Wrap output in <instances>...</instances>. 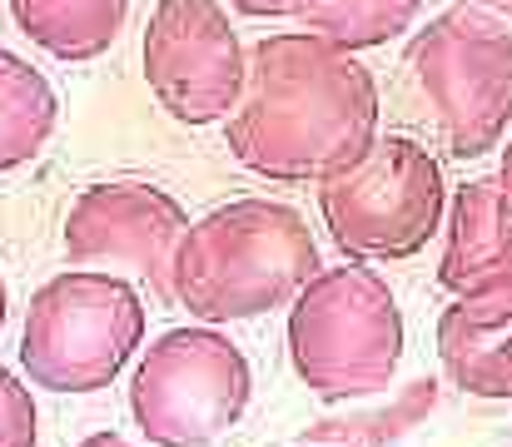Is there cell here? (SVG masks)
I'll list each match as a JSON object with an SVG mask.
<instances>
[{
	"instance_id": "cell-1",
	"label": "cell",
	"mask_w": 512,
	"mask_h": 447,
	"mask_svg": "<svg viewBox=\"0 0 512 447\" xmlns=\"http://www.w3.org/2000/svg\"><path fill=\"white\" fill-rule=\"evenodd\" d=\"M378 120V80L353 50L309 30H269L244 55L224 145L269 184H324L368 154Z\"/></svg>"
},
{
	"instance_id": "cell-2",
	"label": "cell",
	"mask_w": 512,
	"mask_h": 447,
	"mask_svg": "<svg viewBox=\"0 0 512 447\" xmlns=\"http://www.w3.org/2000/svg\"><path fill=\"white\" fill-rule=\"evenodd\" d=\"M324 269L319 239L294 204L229 199L194 219L174 249V303L199 323H239L289 308Z\"/></svg>"
},
{
	"instance_id": "cell-3",
	"label": "cell",
	"mask_w": 512,
	"mask_h": 447,
	"mask_svg": "<svg viewBox=\"0 0 512 447\" xmlns=\"http://www.w3.org/2000/svg\"><path fill=\"white\" fill-rule=\"evenodd\" d=\"M289 363L299 383L324 403L373 398L398 378L403 363V308L388 279L363 264L343 259L339 269H319L289 298Z\"/></svg>"
},
{
	"instance_id": "cell-4",
	"label": "cell",
	"mask_w": 512,
	"mask_h": 447,
	"mask_svg": "<svg viewBox=\"0 0 512 447\" xmlns=\"http://www.w3.org/2000/svg\"><path fill=\"white\" fill-rule=\"evenodd\" d=\"M140 343V289L120 274L80 264L35 289L20 328V368L45 393H100L125 373Z\"/></svg>"
},
{
	"instance_id": "cell-5",
	"label": "cell",
	"mask_w": 512,
	"mask_h": 447,
	"mask_svg": "<svg viewBox=\"0 0 512 447\" xmlns=\"http://www.w3.org/2000/svg\"><path fill=\"white\" fill-rule=\"evenodd\" d=\"M408 75L453 159H483L512 130V30L483 5H448L408 40Z\"/></svg>"
},
{
	"instance_id": "cell-6",
	"label": "cell",
	"mask_w": 512,
	"mask_h": 447,
	"mask_svg": "<svg viewBox=\"0 0 512 447\" xmlns=\"http://www.w3.org/2000/svg\"><path fill=\"white\" fill-rule=\"evenodd\" d=\"M314 189L329 239L343 259L363 264H403L423 254L448 214L443 164L408 135H378L358 164Z\"/></svg>"
},
{
	"instance_id": "cell-7",
	"label": "cell",
	"mask_w": 512,
	"mask_h": 447,
	"mask_svg": "<svg viewBox=\"0 0 512 447\" xmlns=\"http://www.w3.org/2000/svg\"><path fill=\"white\" fill-rule=\"evenodd\" d=\"M249 398L254 368L214 323L160 333L130 378V418L155 447L219 443L229 428H239Z\"/></svg>"
},
{
	"instance_id": "cell-8",
	"label": "cell",
	"mask_w": 512,
	"mask_h": 447,
	"mask_svg": "<svg viewBox=\"0 0 512 447\" xmlns=\"http://www.w3.org/2000/svg\"><path fill=\"white\" fill-rule=\"evenodd\" d=\"M145 85L174 125H219L244 90V45L224 0H160L145 25Z\"/></svg>"
},
{
	"instance_id": "cell-9",
	"label": "cell",
	"mask_w": 512,
	"mask_h": 447,
	"mask_svg": "<svg viewBox=\"0 0 512 447\" xmlns=\"http://www.w3.org/2000/svg\"><path fill=\"white\" fill-rule=\"evenodd\" d=\"M189 229L184 204L170 189L145 179H105L80 189V199L65 214V259L70 264H110L135 269L160 308L174 303V249Z\"/></svg>"
},
{
	"instance_id": "cell-10",
	"label": "cell",
	"mask_w": 512,
	"mask_h": 447,
	"mask_svg": "<svg viewBox=\"0 0 512 447\" xmlns=\"http://www.w3.org/2000/svg\"><path fill=\"white\" fill-rule=\"evenodd\" d=\"M438 284L453 298L512 284V194L498 174H483L453 189L448 214H443Z\"/></svg>"
},
{
	"instance_id": "cell-11",
	"label": "cell",
	"mask_w": 512,
	"mask_h": 447,
	"mask_svg": "<svg viewBox=\"0 0 512 447\" xmlns=\"http://www.w3.org/2000/svg\"><path fill=\"white\" fill-rule=\"evenodd\" d=\"M438 363L468 398L512 403V284L453 298L433 328Z\"/></svg>"
},
{
	"instance_id": "cell-12",
	"label": "cell",
	"mask_w": 512,
	"mask_h": 447,
	"mask_svg": "<svg viewBox=\"0 0 512 447\" xmlns=\"http://www.w3.org/2000/svg\"><path fill=\"white\" fill-rule=\"evenodd\" d=\"M130 0H10L15 30L65 65L100 60L125 30Z\"/></svg>"
},
{
	"instance_id": "cell-13",
	"label": "cell",
	"mask_w": 512,
	"mask_h": 447,
	"mask_svg": "<svg viewBox=\"0 0 512 447\" xmlns=\"http://www.w3.org/2000/svg\"><path fill=\"white\" fill-rule=\"evenodd\" d=\"M55 125H60L55 85L15 50H0V174L30 164L50 145Z\"/></svg>"
},
{
	"instance_id": "cell-14",
	"label": "cell",
	"mask_w": 512,
	"mask_h": 447,
	"mask_svg": "<svg viewBox=\"0 0 512 447\" xmlns=\"http://www.w3.org/2000/svg\"><path fill=\"white\" fill-rule=\"evenodd\" d=\"M423 0H289V15L299 30L339 45V50H378L413 30Z\"/></svg>"
},
{
	"instance_id": "cell-15",
	"label": "cell",
	"mask_w": 512,
	"mask_h": 447,
	"mask_svg": "<svg viewBox=\"0 0 512 447\" xmlns=\"http://www.w3.org/2000/svg\"><path fill=\"white\" fill-rule=\"evenodd\" d=\"M0 447H35V403L30 388L0 363Z\"/></svg>"
},
{
	"instance_id": "cell-16",
	"label": "cell",
	"mask_w": 512,
	"mask_h": 447,
	"mask_svg": "<svg viewBox=\"0 0 512 447\" xmlns=\"http://www.w3.org/2000/svg\"><path fill=\"white\" fill-rule=\"evenodd\" d=\"M229 10H239L249 20H284L289 15V0H229Z\"/></svg>"
},
{
	"instance_id": "cell-17",
	"label": "cell",
	"mask_w": 512,
	"mask_h": 447,
	"mask_svg": "<svg viewBox=\"0 0 512 447\" xmlns=\"http://www.w3.org/2000/svg\"><path fill=\"white\" fill-rule=\"evenodd\" d=\"M80 447H135V443H125L120 433H90V438H85Z\"/></svg>"
},
{
	"instance_id": "cell-18",
	"label": "cell",
	"mask_w": 512,
	"mask_h": 447,
	"mask_svg": "<svg viewBox=\"0 0 512 447\" xmlns=\"http://www.w3.org/2000/svg\"><path fill=\"white\" fill-rule=\"evenodd\" d=\"M498 179H503V189L512 194V135H508V149H503V169H498Z\"/></svg>"
},
{
	"instance_id": "cell-19",
	"label": "cell",
	"mask_w": 512,
	"mask_h": 447,
	"mask_svg": "<svg viewBox=\"0 0 512 447\" xmlns=\"http://www.w3.org/2000/svg\"><path fill=\"white\" fill-rule=\"evenodd\" d=\"M468 5H483V10H493V15H512V0H468Z\"/></svg>"
},
{
	"instance_id": "cell-20",
	"label": "cell",
	"mask_w": 512,
	"mask_h": 447,
	"mask_svg": "<svg viewBox=\"0 0 512 447\" xmlns=\"http://www.w3.org/2000/svg\"><path fill=\"white\" fill-rule=\"evenodd\" d=\"M5 313H10V294H5V279H0V328H5Z\"/></svg>"
},
{
	"instance_id": "cell-21",
	"label": "cell",
	"mask_w": 512,
	"mask_h": 447,
	"mask_svg": "<svg viewBox=\"0 0 512 447\" xmlns=\"http://www.w3.org/2000/svg\"><path fill=\"white\" fill-rule=\"evenodd\" d=\"M304 447H324V443H304Z\"/></svg>"
}]
</instances>
